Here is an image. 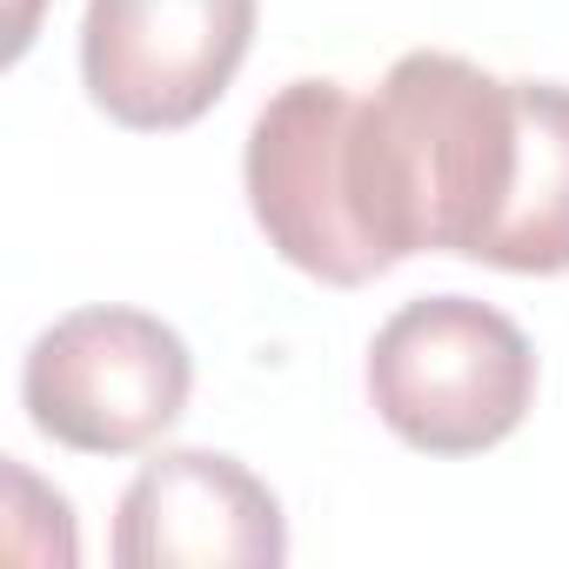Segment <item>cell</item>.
I'll return each instance as SVG.
<instances>
[{"mask_svg": "<svg viewBox=\"0 0 569 569\" xmlns=\"http://www.w3.org/2000/svg\"><path fill=\"white\" fill-rule=\"evenodd\" d=\"M516 154V81L436 48L402 54L349 114L356 208L389 268L409 254L476 261L509 201Z\"/></svg>", "mask_w": 569, "mask_h": 569, "instance_id": "1", "label": "cell"}, {"mask_svg": "<svg viewBox=\"0 0 569 569\" xmlns=\"http://www.w3.org/2000/svg\"><path fill=\"white\" fill-rule=\"evenodd\" d=\"M369 402L422 456H482L522 429L536 402V349L476 296H422L376 329Z\"/></svg>", "mask_w": 569, "mask_h": 569, "instance_id": "2", "label": "cell"}, {"mask_svg": "<svg viewBox=\"0 0 569 569\" xmlns=\"http://www.w3.org/2000/svg\"><path fill=\"white\" fill-rule=\"evenodd\" d=\"M194 389L188 342L148 309H74L21 369L28 422L81 456H134L161 442Z\"/></svg>", "mask_w": 569, "mask_h": 569, "instance_id": "3", "label": "cell"}, {"mask_svg": "<svg viewBox=\"0 0 569 569\" xmlns=\"http://www.w3.org/2000/svg\"><path fill=\"white\" fill-rule=\"evenodd\" d=\"M349 114L356 94L342 81H289L248 128V208L281 261L329 289H362L389 274L382 248L362 228L356 208V168H349Z\"/></svg>", "mask_w": 569, "mask_h": 569, "instance_id": "4", "label": "cell"}, {"mask_svg": "<svg viewBox=\"0 0 569 569\" xmlns=\"http://www.w3.org/2000/svg\"><path fill=\"white\" fill-rule=\"evenodd\" d=\"M254 41V0H88L81 81L121 128H194Z\"/></svg>", "mask_w": 569, "mask_h": 569, "instance_id": "5", "label": "cell"}, {"mask_svg": "<svg viewBox=\"0 0 569 569\" xmlns=\"http://www.w3.org/2000/svg\"><path fill=\"white\" fill-rule=\"evenodd\" d=\"M289 522L268 482L214 449H161L114 509L121 569H274Z\"/></svg>", "mask_w": 569, "mask_h": 569, "instance_id": "6", "label": "cell"}, {"mask_svg": "<svg viewBox=\"0 0 569 569\" xmlns=\"http://www.w3.org/2000/svg\"><path fill=\"white\" fill-rule=\"evenodd\" d=\"M516 181L476 261L509 274H569V88L516 81Z\"/></svg>", "mask_w": 569, "mask_h": 569, "instance_id": "7", "label": "cell"}]
</instances>
